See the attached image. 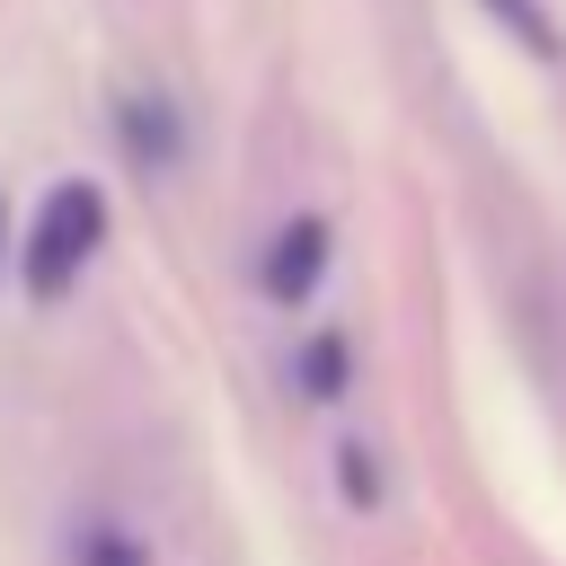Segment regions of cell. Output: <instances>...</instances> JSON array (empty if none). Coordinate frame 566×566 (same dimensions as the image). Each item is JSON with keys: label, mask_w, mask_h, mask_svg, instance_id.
Segmentation results:
<instances>
[{"label": "cell", "mask_w": 566, "mask_h": 566, "mask_svg": "<svg viewBox=\"0 0 566 566\" xmlns=\"http://www.w3.org/2000/svg\"><path fill=\"white\" fill-rule=\"evenodd\" d=\"M301 380H310V398H336V380H345V345L318 336V345L301 354Z\"/></svg>", "instance_id": "cell-5"}, {"label": "cell", "mask_w": 566, "mask_h": 566, "mask_svg": "<svg viewBox=\"0 0 566 566\" xmlns=\"http://www.w3.org/2000/svg\"><path fill=\"white\" fill-rule=\"evenodd\" d=\"M97 239H106V195H97L88 177L53 186L44 212H35V239H27V292H35V301H62L71 274L97 256Z\"/></svg>", "instance_id": "cell-1"}, {"label": "cell", "mask_w": 566, "mask_h": 566, "mask_svg": "<svg viewBox=\"0 0 566 566\" xmlns=\"http://www.w3.org/2000/svg\"><path fill=\"white\" fill-rule=\"evenodd\" d=\"M124 150L142 168H168L177 159V133H168V106L159 97H124Z\"/></svg>", "instance_id": "cell-3"}, {"label": "cell", "mask_w": 566, "mask_h": 566, "mask_svg": "<svg viewBox=\"0 0 566 566\" xmlns=\"http://www.w3.org/2000/svg\"><path fill=\"white\" fill-rule=\"evenodd\" d=\"M318 274H327V221L301 212V221H283V230L265 239V292H274L283 310H301V301L318 292Z\"/></svg>", "instance_id": "cell-2"}, {"label": "cell", "mask_w": 566, "mask_h": 566, "mask_svg": "<svg viewBox=\"0 0 566 566\" xmlns=\"http://www.w3.org/2000/svg\"><path fill=\"white\" fill-rule=\"evenodd\" d=\"M486 9H495V18L531 44V53H548V9H539V0H486Z\"/></svg>", "instance_id": "cell-7"}, {"label": "cell", "mask_w": 566, "mask_h": 566, "mask_svg": "<svg viewBox=\"0 0 566 566\" xmlns=\"http://www.w3.org/2000/svg\"><path fill=\"white\" fill-rule=\"evenodd\" d=\"M71 557H80V566H142V539L115 531V522H88V531L71 539Z\"/></svg>", "instance_id": "cell-4"}, {"label": "cell", "mask_w": 566, "mask_h": 566, "mask_svg": "<svg viewBox=\"0 0 566 566\" xmlns=\"http://www.w3.org/2000/svg\"><path fill=\"white\" fill-rule=\"evenodd\" d=\"M336 486H345L354 504H380V469H371V451H363V442H345V451H336Z\"/></svg>", "instance_id": "cell-6"}]
</instances>
